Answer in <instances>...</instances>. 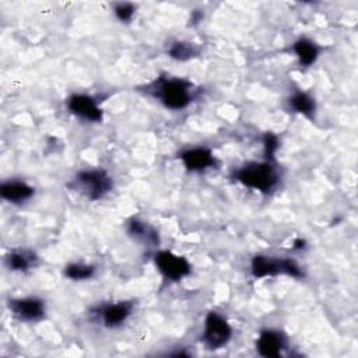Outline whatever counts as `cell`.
<instances>
[{
	"instance_id": "1",
	"label": "cell",
	"mask_w": 358,
	"mask_h": 358,
	"mask_svg": "<svg viewBox=\"0 0 358 358\" xmlns=\"http://www.w3.org/2000/svg\"><path fill=\"white\" fill-rule=\"evenodd\" d=\"M148 92L159 99V102L172 110L186 108L193 99V84L185 78L166 77L158 78L151 85Z\"/></svg>"
},
{
	"instance_id": "2",
	"label": "cell",
	"mask_w": 358,
	"mask_h": 358,
	"mask_svg": "<svg viewBox=\"0 0 358 358\" xmlns=\"http://www.w3.org/2000/svg\"><path fill=\"white\" fill-rule=\"evenodd\" d=\"M234 178L249 189L263 193L273 190L278 183V172L273 161L248 162L234 172Z\"/></svg>"
},
{
	"instance_id": "3",
	"label": "cell",
	"mask_w": 358,
	"mask_h": 358,
	"mask_svg": "<svg viewBox=\"0 0 358 358\" xmlns=\"http://www.w3.org/2000/svg\"><path fill=\"white\" fill-rule=\"evenodd\" d=\"M70 186L90 200H99L112 190L113 183L103 169H84L76 175Z\"/></svg>"
},
{
	"instance_id": "4",
	"label": "cell",
	"mask_w": 358,
	"mask_h": 358,
	"mask_svg": "<svg viewBox=\"0 0 358 358\" xmlns=\"http://www.w3.org/2000/svg\"><path fill=\"white\" fill-rule=\"evenodd\" d=\"M252 275L255 278L273 277L277 274H287L295 278L303 277L301 267L291 259H274L270 256L257 255L252 259Z\"/></svg>"
},
{
	"instance_id": "5",
	"label": "cell",
	"mask_w": 358,
	"mask_h": 358,
	"mask_svg": "<svg viewBox=\"0 0 358 358\" xmlns=\"http://www.w3.org/2000/svg\"><path fill=\"white\" fill-rule=\"evenodd\" d=\"M232 336V327L224 316L217 312H208L204 320V330L201 341L208 350H218L224 347Z\"/></svg>"
},
{
	"instance_id": "6",
	"label": "cell",
	"mask_w": 358,
	"mask_h": 358,
	"mask_svg": "<svg viewBox=\"0 0 358 358\" xmlns=\"http://www.w3.org/2000/svg\"><path fill=\"white\" fill-rule=\"evenodd\" d=\"M154 260H155V266H157L158 271L166 280H171V281L182 280L192 270L190 263L185 257L178 256L169 250L157 252L154 256Z\"/></svg>"
},
{
	"instance_id": "7",
	"label": "cell",
	"mask_w": 358,
	"mask_h": 358,
	"mask_svg": "<svg viewBox=\"0 0 358 358\" xmlns=\"http://www.w3.org/2000/svg\"><path fill=\"white\" fill-rule=\"evenodd\" d=\"M8 309L14 317L22 322H36L45 316V302L36 296L15 298L8 301Z\"/></svg>"
},
{
	"instance_id": "8",
	"label": "cell",
	"mask_w": 358,
	"mask_h": 358,
	"mask_svg": "<svg viewBox=\"0 0 358 358\" xmlns=\"http://www.w3.org/2000/svg\"><path fill=\"white\" fill-rule=\"evenodd\" d=\"M69 110L87 122H101L102 120V109L98 106V102L84 94H74L67 99Z\"/></svg>"
},
{
	"instance_id": "9",
	"label": "cell",
	"mask_w": 358,
	"mask_h": 358,
	"mask_svg": "<svg viewBox=\"0 0 358 358\" xmlns=\"http://www.w3.org/2000/svg\"><path fill=\"white\" fill-rule=\"evenodd\" d=\"M180 161L183 162L185 168L190 172H201L210 168L217 166V159L211 150L204 147L197 148H189L179 155Z\"/></svg>"
},
{
	"instance_id": "10",
	"label": "cell",
	"mask_w": 358,
	"mask_h": 358,
	"mask_svg": "<svg viewBox=\"0 0 358 358\" xmlns=\"http://www.w3.org/2000/svg\"><path fill=\"white\" fill-rule=\"evenodd\" d=\"M256 348L262 357H266V358L280 357L281 351L285 348V337L277 330L266 329L260 331L259 338L256 341Z\"/></svg>"
},
{
	"instance_id": "11",
	"label": "cell",
	"mask_w": 358,
	"mask_h": 358,
	"mask_svg": "<svg viewBox=\"0 0 358 358\" xmlns=\"http://www.w3.org/2000/svg\"><path fill=\"white\" fill-rule=\"evenodd\" d=\"M133 303L122 301L117 303H109L99 309V316L106 327H117L124 323L131 315Z\"/></svg>"
},
{
	"instance_id": "12",
	"label": "cell",
	"mask_w": 358,
	"mask_h": 358,
	"mask_svg": "<svg viewBox=\"0 0 358 358\" xmlns=\"http://www.w3.org/2000/svg\"><path fill=\"white\" fill-rule=\"evenodd\" d=\"M35 190L27 182L7 180L0 185V196L13 204H21L34 196Z\"/></svg>"
},
{
	"instance_id": "13",
	"label": "cell",
	"mask_w": 358,
	"mask_h": 358,
	"mask_svg": "<svg viewBox=\"0 0 358 358\" xmlns=\"http://www.w3.org/2000/svg\"><path fill=\"white\" fill-rule=\"evenodd\" d=\"M292 50L296 55L301 66H303V67L312 66L320 53V48L313 41H310L308 38L298 39L292 45Z\"/></svg>"
},
{
	"instance_id": "14",
	"label": "cell",
	"mask_w": 358,
	"mask_h": 358,
	"mask_svg": "<svg viewBox=\"0 0 358 358\" xmlns=\"http://www.w3.org/2000/svg\"><path fill=\"white\" fill-rule=\"evenodd\" d=\"M36 256L28 249L13 250L6 256V264L11 271H28L35 266Z\"/></svg>"
},
{
	"instance_id": "15",
	"label": "cell",
	"mask_w": 358,
	"mask_h": 358,
	"mask_svg": "<svg viewBox=\"0 0 358 358\" xmlns=\"http://www.w3.org/2000/svg\"><path fill=\"white\" fill-rule=\"evenodd\" d=\"M127 232L131 236H134L137 239H143L148 243H154V245L158 243V234L151 227H148L145 222H143L140 220H136V218L130 220L127 222Z\"/></svg>"
},
{
	"instance_id": "16",
	"label": "cell",
	"mask_w": 358,
	"mask_h": 358,
	"mask_svg": "<svg viewBox=\"0 0 358 358\" xmlns=\"http://www.w3.org/2000/svg\"><path fill=\"white\" fill-rule=\"evenodd\" d=\"M289 105L295 112L302 113L308 117H310L315 113V109H316L315 99L309 94L302 92V91H298V92L291 95Z\"/></svg>"
},
{
	"instance_id": "17",
	"label": "cell",
	"mask_w": 358,
	"mask_h": 358,
	"mask_svg": "<svg viewBox=\"0 0 358 358\" xmlns=\"http://www.w3.org/2000/svg\"><path fill=\"white\" fill-rule=\"evenodd\" d=\"M197 53H199V50H197V48L193 43L183 42V41L172 43L171 48L168 49L169 57L173 59V60H178V62L190 60V59L196 57Z\"/></svg>"
},
{
	"instance_id": "18",
	"label": "cell",
	"mask_w": 358,
	"mask_h": 358,
	"mask_svg": "<svg viewBox=\"0 0 358 358\" xmlns=\"http://www.w3.org/2000/svg\"><path fill=\"white\" fill-rule=\"evenodd\" d=\"M95 274V267L91 264H83V263H71L66 266L64 275L74 281H83L90 280Z\"/></svg>"
},
{
	"instance_id": "19",
	"label": "cell",
	"mask_w": 358,
	"mask_h": 358,
	"mask_svg": "<svg viewBox=\"0 0 358 358\" xmlns=\"http://www.w3.org/2000/svg\"><path fill=\"white\" fill-rule=\"evenodd\" d=\"M113 11L119 21L129 22V21H131V18L136 13V7L131 3H117V4H115Z\"/></svg>"
},
{
	"instance_id": "20",
	"label": "cell",
	"mask_w": 358,
	"mask_h": 358,
	"mask_svg": "<svg viewBox=\"0 0 358 358\" xmlns=\"http://www.w3.org/2000/svg\"><path fill=\"white\" fill-rule=\"evenodd\" d=\"M264 144V151H266V158L267 161H274L275 151L278 150V138L273 133H266L263 138Z\"/></svg>"
},
{
	"instance_id": "21",
	"label": "cell",
	"mask_w": 358,
	"mask_h": 358,
	"mask_svg": "<svg viewBox=\"0 0 358 358\" xmlns=\"http://www.w3.org/2000/svg\"><path fill=\"white\" fill-rule=\"evenodd\" d=\"M200 20H201V14L197 13V11H194V13L192 14V20H190V21H192L193 24H197Z\"/></svg>"
},
{
	"instance_id": "22",
	"label": "cell",
	"mask_w": 358,
	"mask_h": 358,
	"mask_svg": "<svg viewBox=\"0 0 358 358\" xmlns=\"http://www.w3.org/2000/svg\"><path fill=\"white\" fill-rule=\"evenodd\" d=\"M294 248H295V249H303V248H305V241H303V239H296V241L294 242Z\"/></svg>"
}]
</instances>
